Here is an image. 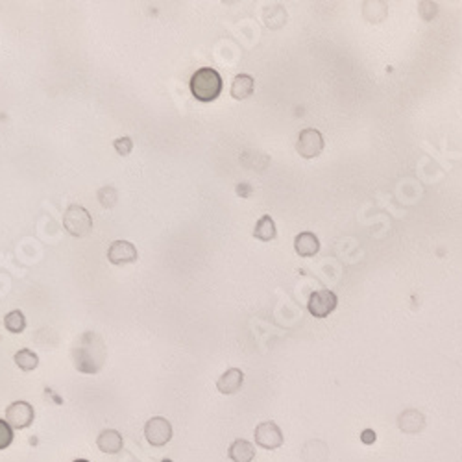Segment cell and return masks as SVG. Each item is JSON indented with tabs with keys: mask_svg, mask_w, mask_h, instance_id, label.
<instances>
[{
	"mask_svg": "<svg viewBox=\"0 0 462 462\" xmlns=\"http://www.w3.org/2000/svg\"><path fill=\"white\" fill-rule=\"evenodd\" d=\"M70 355L78 372L98 374L106 364L107 357L104 339L95 331H85L76 339Z\"/></svg>",
	"mask_w": 462,
	"mask_h": 462,
	"instance_id": "1",
	"label": "cell"
},
{
	"mask_svg": "<svg viewBox=\"0 0 462 462\" xmlns=\"http://www.w3.org/2000/svg\"><path fill=\"white\" fill-rule=\"evenodd\" d=\"M189 87L198 102H213L222 93V76L211 67H203L192 75Z\"/></svg>",
	"mask_w": 462,
	"mask_h": 462,
	"instance_id": "2",
	"label": "cell"
},
{
	"mask_svg": "<svg viewBox=\"0 0 462 462\" xmlns=\"http://www.w3.org/2000/svg\"><path fill=\"white\" fill-rule=\"evenodd\" d=\"M63 228L72 237H85L93 229V217L84 206H69L63 213Z\"/></svg>",
	"mask_w": 462,
	"mask_h": 462,
	"instance_id": "3",
	"label": "cell"
},
{
	"mask_svg": "<svg viewBox=\"0 0 462 462\" xmlns=\"http://www.w3.org/2000/svg\"><path fill=\"white\" fill-rule=\"evenodd\" d=\"M296 150L298 154L305 157V160L318 157V155L322 154V150H324V137H322V133H320L318 130H314V128L303 130V132L300 133V137H298Z\"/></svg>",
	"mask_w": 462,
	"mask_h": 462,
	"instance_id": "4",
	"label": "cell"
},
{
	"mask_svg": "<svg viewBox=\"0 0 462 462\" xmlns=\"http://www.w3.org/2000/svg\"><path fill=\"white\" fill-rule=\"evenodd\" d=\"M144 436L150 446L161 447L172 438V425L163 416H154L144 425Z\"/></svg>",
	"mask_w": 462,
	"mask_h": 462,
	"instance_id": "5",
	"label": "cell"
},
{
	"mask_svg": "<svg viewBox=\"0 0 462 462\" xmlns=\"http://www.w3.org/2000/svg\"><path fill=\"white\" fill-rule=\"evenodd\" d=\"M337 303H339L337 294L333 291L324 288V291H316V293L311 294L307 309L314 318H325V316H330L335 311Z\"/></svg>",
	"mask_w": 462,
	"mask_h": 462,
	"instance_id": "6",
	"label": "cell"
},
{
	"mask_svg": "<svg viewBox=\"0 0 462 462\" xmlns=\"http://www.w3.org/2000/svg\"><path fill=\"white\" fill-rule=\"evenodd\" d=\"M36 418V410L28 401H13L6 409V422L11 425V429H26Z\"/></svg>",
	"mask_w": 462,
	"mask_h": 462,
	"instance_id": "7",
	"label": "cell"
},
{
	"mask_svg": "<svg viewBox=\"0 0 462 462\" xmlns=\"http://www.w3.org/2000/svg\"><path fill=\"white\" fill-rule=\"evenodd\" d=\"M255 444L263 449H277L283 446V433L274 422H263L254 431Z\"/></svg>",
	"mask_w": 462,
	"mask_h": 462,
	"instance_id": "8",
	"label": "cell"
},
{
	"mask_svg": "<svg viewBox=\"0 0 462 462\" xmlns=\"http://www.w3.org/2000/svg\"><path fill=\"white\" fill-rule=\"evenodd\" d=\"M137 248L128 240H115L107 250V259L111 265H128V263L137 261Z\"/></svg>",
	"mask_w": 462,
	"mask_h": 462,
	"instance_id": "9",
	"label": "cell"
},
{
	"mask_svg": "<svg viewBox=\"0 0 462 462\" xmlns=\"http://www.w3.org/2000/svg\"><path fill=\"white\" fill-rule=\"evenodd\" d=\"M242 381H245V374L240 372L239 368H229L217 381L218 392L226 394V396L239 392L240 388H242Z\"/></svg>",
	"mask_w": 462,
	"mask_h": 462,
	"instance_id": "10",
	"label": "cell"
},
{
	"mask_svg": "<svg viewBox=\"0 0 462 462\" xmlns=\"http://www.w3.org/2000/svg\"><path fill=\"white\" fill-rule=\"evenodd\" d=\"M123 435L115 429H106L102 431L98 438H96V446L102 453H107V455H115L123 449Z\"/></svg>",
	"mask_w": 462,
	"mask_h": 462,
	"instance_id": "11",
	"label": "cell"
},
{
	"mask_svg": "<svg viewBox=\"0 0 462 462\" xmlns=\"http://www.w3.org/2000/svg\"><path fill=\"white\" fill-rule=\"evenodd\" d=\"M294 250L298 255L302 257H313L320 252V240L318 237L311 231H303V233L296 235L294 239Z\"/></svg>",
	"mask_w": 462,
	"mask_h": 462,
	"instance_id": "12",
	"label": "cell"
},
{
	"mask_svg": "<svg viewBox=\"0 0 462 462\" xmlns=\"http://www.w3.org/2000/svg\"><path fill=\"white\" fill-rule=\"evenodd\" d=\"M228 457L233 462H252L255 459V446L245 438H237L229 446Z\"/></svg>",
	"mask_w": 462,
	"mask_h": 462,
	"instance_id": "13",
	"label": "cell"
},
{
	"mask_svg": "<svg viewBox=\"0 0 462 462\" xmlns=\"http://www.w3.org/2000/svg\"><path fill=\"white\" fill-rule=\"evenodd\" d=\"M255 80L250 75H239L235 76L233 84H231V96L235 100H246L248 96L254 95Z\"/></svg>",
	"mask_w": 462,
	"mask_h": 462,
	"instance_id": "14",
	"label": "cell"
},
{
	"mask_svg": "<svg viewBox=\"0 0 462 462\" xmlns=\"http://www.w3.org/2000/svg\"><path fill=\"white\" fill-rule=\"evenodd\" d=\"M287 22V11L279 4H272L265 8V24L270 30H279Z\"/></svg>",
	"mask_w": 462,
	"mask_h": 462,
	"instance_id": "15",
	"label": "cell"
},
{
	"mask_svg": "<svg viewBox=\"0 0 462 462\" xmlns=\"http://www.w3.org/2000/svg\"><path fill=\"white\" fill-rule=\"evenodd\" d=\"M255 239L259 240H274L276 239V224H274V218L270 215H265V217L259 218V222L254 229Z\"/></svg>",
	"mask_w": 462,
	"mask_h": 462,
	"instance_id": "16",
	"label": "cell"
},
{
	"mask_svg": "<svg viewBox=\"0 0 462 462\" xmlns=\"http://www.w3.org/2000/svg\"><path fill=\"white\" fill-rule=\"evenodd\" d=\"M399 427L405 433H418L424 427V416L418 410H405L403 415L399 416Z\"/></svg>",
	"mask_w": 462,
	"mask_h": 462,
	"instance_id": "17",
	"label": "cell"
},
{
	"mask_svg": "<svg viewBox=\"0 0 462 462\" xmlns=\"http://www.w3.org/2000/svg\"><path fill=\"white\" fill-rule=\"evenodd\" d=\"M13 359H15L17 367L21 368V370H24V372H32V370H36L39 364L38 353H33L32 350H26V348L17 351Z\"/></svg>",
	"mask_w": 462,
	"mask_h": 462,
	"instance_id": "18",
	"label": "cell"
},
{
	"mask_svg": "<svg viewBox=\"0 0 462 462\" xmlns=\"http://www.w3.org/2000/svg\"><path fill=\"white\" fill-rule=\"evenodd\" d=\"M4 325L10 333H22L26 328V318L21 311H11V313L6 314Z\"/></svg>",
	"mask_w": 462,
	"mask_h": 462,
	"instance_id": "19",
	"label": "cell"
},
{
	"mask_svg": "<svg viewBox=\"0 0 462 462\" xmlns=\"http://www.w3.org/2000/svg\"><path fill=\"white\" fill-rule=\"evenodd\" d=\"M98 200H100V203L104 208L111 209L113 206L117 203V191H115L111 185L102 187L100 191H98Z\"/></svg>",
	"mask_w": 462,
	"mask_h": 462,
	"instance_id": "20",
	"label": "cell"
},
{
	"mask_svg": "<svg viewBox=\"0 0 462 462\" xmlns=\"http://www.w3.org/2000/svg\"><path fill=\"white\" fill-rule=\"evenodd\" d=\"M11 442H13V429H11V425L6 420H0V449L10 447Z\"/></svg>",
	"mask_w": 462,
	"mask_h": 462,
	"instance_id": "21",
	"label": "cell"
},
{
	"mask_svg": "<svg viewBox=\"0 0 462 462\" xmlns=\"http://www.w3.org/2000/svg\"><path fill=\"white\" fill-rule=\"evenodd\" d=\"M113 146L118 155H128L133 150V141L130 137H118L113 141Z\"/></svg>",
	"mask_w": 462,
	"mask_h": 462,
	"instance_id": "22",
	"label": "cell"
},
{
	"mask_svg": "<svg viewBox=\"0 0 462 462\" xmlns=\"http://www.w3.org/2000/svg\"><path fill=\"white\" fill-rule=\"evenodd\" d=\"M374 440H376V433H374V431L367 429L362 433V442H364V444H372Z\"/></svg>",
	"mask_w": 462,
	"mask_h": 462,
	"instance_id": "23",
	"label": "cell"
},
{
	"mask_svg": "<svg viewBox=\"0 0 462 462\" xmlns=\"http://www.w3.org/2000/svg\"><path fill=\"white\" fill-rule=\"evenodd\" d=\"M72 462H89V461H84V459H78V461H72Z\"/></svg>",
	"mask_w": 462,
	"mask_h": 462,
	"instance_id": "24",
	"label": "cell"
},
{
	"mask_svg": "<svg viewBox=\"0 0 462 462\" xmlns=\"http://www.w3.org/2000/svg\"><path fill=\"white\" fill-rule=\"evenodd\" d=\"M163 462H170V461H167V459H165V461H163Z\"/></svg>",
	"mask_w": 462,
	"mask_h": 462,
	"instance_id": "25",
	"label": "cell"
}]
</instances>
